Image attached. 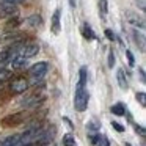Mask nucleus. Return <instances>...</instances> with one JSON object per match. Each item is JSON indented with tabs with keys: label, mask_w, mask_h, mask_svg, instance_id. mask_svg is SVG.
<instances>
[{
	"label": "nucleus",
	"mask_w": 146,
	"mask_h": 146,
	"mask_svg": "<svg viewBox=\"0 0 146 146\" xmlns=\"http://www.w3.org/2000/svg\"><path fill=\"white\" fill-rule=\"evenodd\" d=\"M47 71H49V63L47 61H38V63H35L33 66H30V69H29L30 80H29V83L30 85H38V83L46 77Z\"/></svg>",
	"instance_id": "f257e3e1"
},
{
	"label": "nucleus",
	"mask_w": 146,
	"mask_h": 146,
	"mask_svg": "<svg viewBox=\"0 0 146 146\" xmlns=\"http://www.w3.org/2000/svg\"><path fill=\"white\" fill-rule=\"evenodd\" d=\"M90 94L85 88H76V94H74V108L79 113H83L88 107Z\"/></svg>",
	"instance_id": "f03ea898"
},
{
	"label": "nucleus",
	"mask_w": 146,
	"mask_h": 146,
	"mask_svg": "<svg viewBox=\"0 0 146 146\" xmlns=\"http://www.w3.org/2000/svg\"><path fill=\"white\" fill-rule=\"evenodd\" d=\"M29 79H25V77H14L10 80V90L13 94H24L29 90Z\"/></svg>",
	"instance_id": "7ed1b4c3"
},
{
	"label": "nucleus",
	"mask_w": 146,
	"mask_h": 146,
	"mask_svg": "<svg viewBox=\"0 0 146 146\" xmlns=\"http://www.w3.org/2000/svg\"><path fill=\"white\" fill-rule=\"evenodd\" d=\"M17 14H19V10H17L16 5L0 2V17H3V19H13V17H17Z\"/></svg>",
	"instance_id": "20e7f679"
},
{
	"label": "nucleus",
	"mask_w": 146,
	"mask_h": 146,
	"mask_svg": "<svg viewBox=\"0 0 146 146\" xmlns=\"http://www.w3.org/2000/svg\"><path fill=\"white\" fill-rule=\"evenodd\" d=\"M38 52H39L38 42H27V44H22V47H21V50H19V55L29 60V58L38 55Z\"/></svg>",
	"instance_id": "39448f33"
},
{
	"label": "nucleus",
	"mask_w": 146,
	"mask_h": 146,
	"mask_svg": "<svg viewBox=\"0 0 146 146\" xmlns=\"http://www.w3.org/2000/svg\"><path fill=\"white\" fill-rule=\"evenodd\" d=\"M22 41H24V36L19 35V33H13V32L0 36V42H2V44H8L10 47L14 44H19V42H22Z\"/></svg>",
	"instance_id": "423d86ee"
},
{
	"label": "nucleus",
	"mask_w": 146,
	"mask_h": 146,
	"mask_svg": "<svg viewBox=\"0 0 146 146\" xmlns=\"http://www.w3.org/2000/svg\"><path fill=\"white\" fill-rule=\"evenodd\" d=\"M126 19H127V22L132 24V25L140 27L141 30L145 29V19H143V17H140L138 14L132 13V11H127V13H126Z\"/></svg>",
	"instance_id": "0eeeda50"
},
{
	"label": "nucleus",
	"mask_w": 146,
	"mask_h": 146,
	"mask_svg": "<svg viewBox=\"0 0 146 146\" xmlns=\"http://www.w3.org/2000/svg\"><path fill=\"white\" fill-rule=\"evenodd\" d=\"M10 63H11V68H13V69H24V68H27V64H29V60L21 57V55H16V57H13L10 60Z\"/></svg>",
	"instance_id": "6e6552de"
},
{
	"label": "nucleus",
	"mask_w": 146,
	"mask_h": 146,
	"mask_svg": "<svg viewBox=\"0 0 146 146\" xmlns=\"http://www.w3.org/2000/svg\"><path fill=\"white\" fill-rule=\"evenodd\" d=\"M60 16H61V11L60 10H55L54 14H52V33H55V35H58L60 30H61Z\"/></svg>",
	"instance_id": "1a4fd4ad"
},
{
	"label": "nucleus",
	"mask_w": 146,
	"mask_h": 146,
	"mask_svg": "<svg viewBox=\"0 0 146 146\" xmlns=\"http://www.w3.org/2000/svg\"><path fill=\"white\" fill-rule=\"evenodd\" d=\"M116 80H118V85H119L121 90H127V88H129V83H127L124 69H118L116 71Z\"/></svg>",
	"instance_id": "9d476101"
},
{
	"label": "nucleus",
	"mask_w": 146,
	"mask_h": 146,
	"mask_svg": "<svg viewBox=\"0 0 146 146\" xmlns=\"http://www.w3.org/2000/svg\"><path fill=\"white\" fill-rule=\"evenodd\" d=\"M82 35H83V38L88 39V41H91V39L96 38V35H94V32H93L90 24H83L82 25Z\"/></svg>",
	"instance_id": "9b49d317"
},
{
	"label": "nucleus",
	"mask_w": 146,
	"mask_h": 146,
	"mask_svg": "<svg viewBox=\"0 0 146 146\" xmlns=\"http://www.w3.org/2000/svg\"><path fill=\"white\" fill-rule=\"evenodd\" d=\"M110 111L113 115H116V116H124V115H126V107H124V104H121V102H116V104H113L110 107Z\"/></svg>",
	"instance_id": "f8f14e48"
},
{
	"label": "nucleus",
	"mask_w": 146,
	"mask_h": 146,
	"mask_svg": "<svg viewBox=\"0 0 146 146\" xmlns=\"http://www.w3.org/2000/svg\"><path fill=\"white\" fill-rule=\"evenodd\" d=\"M27 24H29L30 27H41L42 25V17L39 16V14H32V16L27 19Z\"/></svg>",
	"instance_id": "ddd939ff"
},
{
	"label": "nucleus",
	"mask_w": 146,
	"mask_h": 146,
	"mask_svg": "<svg viewBox=\"0 0 146 146\" xmlns=\"http://www.w3.org/2000/svg\"><path fill=\"white\" fill-rule=\"evenodd\" d=\"M86 85V68L82 66L79 71V83H77V88H85Z\"/></svg>",
	"instance_id": "4468645a"
},
{
	"label": "nucleus",
	"mask_w": 146,
	"mask_h": 146,
	"mask_svg": "<svg viewBox=\"0 0 146 146\" xmlns=\"http://www.w3.org/2000/svg\"><path fill=\"white\" fill-rule=\"evenodd\" d=\"M133 39H135V42H137V46H140V49L141 50H145V35L143 33H140L138 30H133Z\"/></svg>",
	"instance_id": "2eb2a0df"
},
{
	"label": "nucleus",
	"mask_w": 146,
	"mask_h": 146,
	"mask_svg": "<svg viewBox=\"0 0 146 146\" xmlns=\"http://www.w3.org/2000/svg\"><path fill=\"white\" fill-rule=\"evenodd\" d=\"M63 146H77L76 138L72 137V133H64L63 135Z\"/></svg>",
	"instance_id": "dca6fc26"
},
{
	"label": "nucleus",
	"mask_w": 146,
	"mask_h": 146,
	"mask_svg": "<svg viewBox=\"0 0 146 146\" xmlns=\"http://www.w3.org/2000/svg\"><path fill=\"white\" fill-rule=\"evenodd\" d=\"M99 13H101L102 17L107 16V13H108V2L107 0H99Z\"/></svg>",
	"instance_id": "f3484780"
},
{
	"label": "nucleus",
	"mask_w": 146,
	"mask_h": 146,
	"mask_svg": "<svg viewBox=\"0 0 146 146\" xmlns=\"http://www.w3.org/2000/svg\"><path fill=\"white\" fill-rule=\"evenodd\" d=\"M13 58V54H11L10 50H3V52H0V64H5L8 63V61Z\"/></svg>",
	"instance_id": "a211bd4d"
},
{
	"label": "nucleus",
	"mask_w": 146,
	"mask_h": 146,
	"mask_svg": "<svg viewBox=\"0 0 146 146\" xmlns=\"http://www.w3.org/2000/svg\"><path fill=\"white\" fill-rule=\"evenodd\" d=\"M86 129L90 130V132H98L99 129H101V126H99L98 123H96V121H88V124H86Z\"/></svg>",
	"instance_id": "6ab92c4d"
},
{
	"label": "nucleus",
	"mask_w": 146,
	"mask_h": 146,
	"mask_svg": "<svg viewBox=\"0 0 146 146\" xmlns=\"http://www.w3.org/2000/svg\"><path fill=\"white\" fill-rule=\"evenodd\" d=\"M115 52L113 50H108V57H107V64H108V68L110 69H113V66H115Z\"/></svg>",
	"instance_id": "aec40b11"
},
{
	"label": "nucleus",
	"mask_w": 146,
	"mask_h": 146,
	"mask_svg": "<svg viewBox=\"0 0 146 146\" xmlns=\"http://www.w3.org/2000/svg\"><path fill=\"white\" fill-rule=\"evenodd\" d=\"M8 79H11V72H10V71L0 69V83L5 82V80H8Z\"/></svg>",
	"instance_id": "412c9836"
},
{
	"label": "nucleus",
	"mask_w": 146,
	"mask_h": 146,
	"mask_svg": "<svg viewBox=\"0 0 146 146\" xmlns=\"http://www.w3.org/2000/svg\"><path fill=\"white\" fill-rule=\"evenodd\" d=\"M96 146H110V141H108V138L105 135H99V140L96 143Z\"/></svg>",
	"instance_id": "4be33fe9"
},
{
	"label": "nucleus",
	"mask_w": 146,
	"mask_h": 146,
	"mask_svg": "<svg viewBox=\"0 0 146 146\" xmlns=\"http://www.w3.org/2000/svg\"><path fill=\"white\" fill-rule=\"evenodd\" d=\"M19 24H21V21L17 19V17H13V19H10V22L7 24V29H8V30H10V29H16Z\"/></svg>",
	"instance_id": "5701e85b"
},
{
	"label": "nucleus",
	"mask_w": 146,
	"mask_h": 146,
	"mask_svg": "<svg viewBox=\"0 0 146 146\" xmlns=\"http://www.w3.org/2000/svg\"><path fill=\"white\" fill-rule=\"evenodd\" d=\"M135 96H137V101L141 104V107H145V105H146V94H145V93L140 91V93H137Z\"/></svg>",
	"instance_id": "b1692460"
},
{
	"label": "nucleus",
	"mask_w": 146,
	"mask_h": 146,
	"mask_svg": "<svg viewBox=\"0 0 146 146\" xmlns=\"http://www.w3.org/2000/svg\"><path fill=\"white\" fill-rule=\"evenodd\" d=\"M105 38H107L108 41H115V39H116V35H115L110 29H105Z\"/></svg>",
	"instance_id": "393cba45"
},
{
	"label": "nucleus",
	"mask_w": 146,
	"mask_h": 146,
	"mask_svg": "<svg viewBox=\"0 0 146 146\" xmlns=\"http://www.w3.org/2000/svg\"><path fill=\"white\" fill-rule=\"evenodd\" d=\"M126 55H127V60H129V64H130V66H135V58H133V54L129 50V49L126 50Z\"/></svg>",
	"instance_id": "a878e982"
},
{
	"label": "nucleus",
	"mask_w": 146,
	"mask_h": 146,
	"mask_svg": "<svg viewBox=\"0 0 146 146\" xmlns=\"http://www.w3.org/2000/svg\"><path fill=\"white\" fill-rule=\"evenodd\" d=\"M111 127H113L115 130H116V132H124V126H121L119 123H116V121H111Z\"/></svg>",
	"instance_id": "bb28decb"
},
{
	"label": "nucleus",
	"mask_w": 146,
	"mask_h": 146,
	"mask_svg": "<svg viewBox=\"0 0 146 146\" xmlns=\"http://www.w3.org/2000/svg\"><path fill=\"white\" fill-rule=\"evenodd\" d=\"M135 130H137V133H138V135H141V137L146 135V130H145V127H143V126H138V124H135Z\"/></svg>",
	"instance_id": "cd10ccee"
},
{
	"label": "nucleus",
	"mask_w": 146,
	"mask_h": 146,
	"mask_svg": "<svg viewBox=\"0 0 146 146\" xmlns=\"http://www.w3.org/2000/svg\"><path fill=\"white\" fill-rule=\"evenodd\" d=\"M2 2H5V3H11V5H17V3H21V2H24V0H2Z\"/></svg>",
	"instance_id": "c85d7f7f"
},
{
	"label": "nucleus",
	"mask_w": 146,
	"mask_h": 146,
	"mask_svg": "<svg viewBox=\"0 0 146 146\" xmlns=\"http://www.w3.org/2000/svg\"><path fill=\"white\" fill-rule=\"evenodd\" d=\"M138 72H140V77H141V82H145V69L138 68Z\"/></svg>",
	"instance_id": "c756f323"
},
{
	"label": "nucleus",
	"mask_w": 146,
	"mask_h": 146,
	"mask_svg": "<svg viewBox=\"0 0 146 146\" xmlns=\"http://www.w3.org/2000/svg\"><path fill=\"white\" fill-rule=\"evenodd\" d=\"M69 5L71 8H76V0H69Z\"/></svg>",
	"instance_id": "7c9ffc66"
},
{
	"label": "nucleus",
	"mask_w": 146,
	"mask_h": 146,
	"mask_svg": "<svg viewBox=\"0 0 146 146\" xmlns=\"http://www.w3.org/2000/svg\"><path fill=\"white\" fill-rule=\"evenodd\" d=\"M64 121H66V124H68V126H69V127H72V123H71V121H69V118H64Z\"/></svg>",
	"instance_id": "2f4dec72"
}]
</instances>
